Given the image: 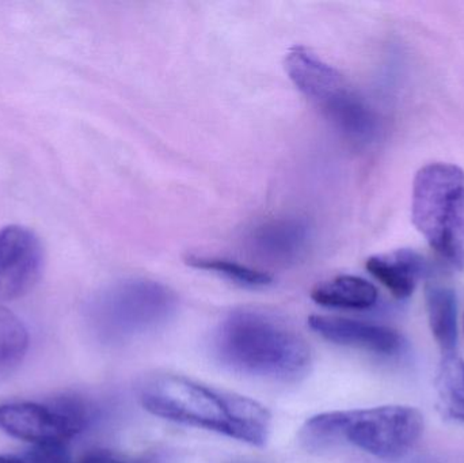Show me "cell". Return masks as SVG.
I'll list each match as a JSON object with an SVG mask.
<instances>
[{"instance_id":"obj_1","label":"cell","mask_w":464,"mask_h":463,"mask_svg":"<svg viewBox=\"0 0 464 463\" xmlns=\"http://www.w3.org/2000/svg\"><path fill=\"white\" fill-rule=\"evenodd\" d=\"M147 412L157 418L225 435L262 448L269 438V410L239 394L228 393L184 375L158 374L139 394Z\"/></svg>"},{"instance_id":"obj_2","label":"cell","mask_w":464,"mask_h":463,"mask_svg":"<svg viewBox=\"0 0 464 463\" xmlns=\"http://www.w3.org/2000/svg\"><path fill=\"white\" fill-rule=\"evenodd\" d=\"M215 358L237 374L277 382L307 375L311 351L285 323L258 310H235L212 339Z\"/></svg>"},{"instance_id":"obj_3","label":"cell","mask_w":464,"mask_h":463,"mask_svg":"<svg viewBox=\"0 0 464 463\" xmlns=\"http://www.w3.org/2000/svg\"><path fill=\"white\" fill-rule=\"evenodd\" d=\"M422 431L424 418L416 408L387 405L314 416L303 427L302 439L314 450L348 442L378 458L398 459L417 445Z\"/></svg>"},{"instance_id":"obj_4","label":"cell","mask_w":464,"mask_h":463,"mask_svg":"<svg viewBox=\"0 0 464 463\" xmlns=\"http://www.w3.org/2000/svg\"><path fill=\"white\" fill-rule=\"evenodd\" d=\"M411 219L436 255L464 271V170L446 162L420 169L414 178Z\"/></svg>"},{"instance_id":"obj_5","label":"cell","mask_w":464,"mask_h":463,"mask_svg":"<svg viewBox=\"0 0 464 463\" xmlns=\"http://www.w3.org/2000/svg\"><path fill=\"white\" fill-rule=\"evenodd\" d=\"M285 71L300 92L346 138L368 141L378 130L375 113L349 82L305 46L285 56Z\"/></svg>"},{"instance_id":"obj_6","label":"cell","mask_w":464,"mask_h":463,"mask_svg":"<svg viewBox=\"0 0 464 463\" xmlns=\"http://www.w3.org/2000/svg\"><path fill=\"white\" fill-rule=\"evenodd\" d=\"M177 296L166 285L147 279L117 283L97 296L90 307L98 333L125 339L157 328L173 315Z\"/></svg>"},{"instance_id":"obj_7","label":"cell","mask_w":464,"mask_h":463,"mask_svg":"<svg viewBox=\"0 0 464 463\" xmlns=\"http://www.w3.org/2000/svg\"><path fill=\"white\" fill-rule=\"evenodd\" d=\"M89 421V408L76 397L0 405V431L34 445L64 443L84 431Z\"/></svg>"},{"instance_id":"obj_8","label":"cell","mask_w":464,"mask_h":463,"mask_svg":"<svg viewBox=\"0 0 464 463\" xmlns=\"http://www.w3.org/2000/svg\"><path fill=\"white\" fill-rule=\"evenodd\" d=\"M44 247L34 231L22 226L0 230V301L21 298L40 279Z\"/></svg>"},{"instance_id":"obj_9","label":"cell","mask_w":464,"mask_h":463,"mask_svg":"<svg viewBox=\"0 0 464 463\" xmlns=\"http://www.w3.org/2000/svg\"><path fill=\"white\" fill-rule=\"evenodd\" d=\"M311 228L296 217L266 220L251 230L247 247L256 260L269 265L288 266L297 263L310 246Z\"/></svg>"},{"instance_id":"obj_10","label":"cell","mask_w":464,"mask_h":463,"mask_svg":"<svg viewBox=\"0 0 464 463\" xmlns=\"http://www.w3.org/2000/svg\"><path fill=\"white\" fill-rule=\"evenodd\" d=\"M308 325L322 339L343 347L357 348L376 355H397L403 339L394 329L351 318L313 315Z\"/></svg>"},{"instance_id":"obj_11","label":"cell","mask_w":464,"mask_h":463,"mask_svg":"<svg viewBox=\"0 0 464 463\" xmlns=\"http://www.w3.org/2000/svg\"><path fill=\"white\" fill-rule=\"evenodd\" d=\"M365 268L395 298L408 299L427 274L428 264L416 250L398 249L372 256L365 263Z\"/></svg>"},{"instance_id":"obj_12","label":"cell","mask_w":464,"mask_h":463,"mask_svg":"<svg viewBox=\"0 0 464 463\" xmlns=\"http://www.w3.org/2000/svg\"><path fill=\"white\" fill-rule=\"evenodd\" d=\"M428 321L443 356L455 355L458 347V299L449 285L430 280L425 285Z\"/></svg>"},{"instance_id":"obj_13","label":"cell","mask_w":464,"mask_h":463,"mask_svg":"<svg viewBox=\"0 0 464 463\" xmlns=\"http://www.w3.org/2000/svg\"><path fill=\"white\" fill-rule=\"evenodd\" d=\"M378 290L372 283L351 275L327 280L311 291V299L316 304L330 309H371L378 302Z\"/></svg>"},{"instance_id":"obj_14","label":"cell","mask_w":464,"mask_h":463,"mask_svg":"<svg viewBox=\"0 0 464 463\" xmlns=\"http://www.w3.org/2000/svg\"><path fill=\"white\" fill-rule=\"evenodd\" d=\"M29 333L7 307L0 306V381L13 374L26 356Z\"/></svg>"},{"instance_id":"obj_15","label":"cell","mask_w":464,"mask_h":463,"mask_svg":"<svg viewBox=\"0 0 464 463\" xmlns=\"http://www.w3.org/2000/svg\"><path fill=\"white\" fill-rule=\"evenodd\" d=\"M436 385L444 413L464 423V361L457 353L443 356Z\"/></svg>"},{"instance_id":"obj_16","label":"cell","mask_w":464,"mask_h":463,"mask_svg":"<svg viewBox=\"0 0 464 463\" xmlns=\"http://www.w3.org/2000/svg\"><path fill=\"white\" fill-rule=\"evenodd\" d=\"M188 265L196 269L212 272L225 279L230 280L235 285L248 288L267 287L272 285L273 277L266 272L250 268L235 261L219 257H207V256H188Z\"/></svg>"},{"instance_id":"obj_17","label":"cell","mask_w":464,"mask_h":463,"mask_svg":"<svg viewBox=\"0 0 464 463\" xmlns=\"http://www.w3.org/2000/svg\"><path fill=\"white\" fill-rule=\"evenodd\" d=\"M26 463H70V454L64 443H43L35 445L24 456Z\"/></svg>"},{"instance_id":"obj_18","label":"cell","mask_w":464,"mask_h":463,"mask_svg":"<svg viewBox=\"0 0 464 463\" xmlns=\"http://www.w3.org/2000/svg\"><path fill=\"white\" fill-rule=\"evenodd\" d=\"M81 463H124L121 459L117 458L113 454L109 451H94L90 453L89 456L84 457Z\"/></svg>"},{"instance_id":"obj_19","label":"cell","mask_w":464,"mask_h":463,"mask_svg":"<svg viewBox=\"0 0 464 463\" xmlns=\"http://www.w3.org/2000/svg\"><path fill=\"white\" fill-rule=\"evenodd\" d=\"M0 463H26L24 459L15 458V457L0 456Z\"/></svg>"}]
</instances>
